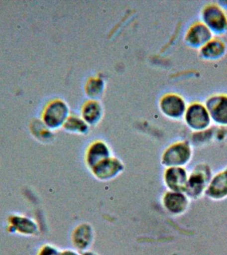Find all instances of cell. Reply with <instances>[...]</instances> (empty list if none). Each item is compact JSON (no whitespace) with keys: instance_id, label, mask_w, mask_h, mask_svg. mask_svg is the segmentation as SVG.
Segmentation results:
<instances>
[{"instance_id":"20","label":"cell","mask_w":227,"mask_h":255,"mask_svg":"<svg viewBox=\"0 0 227 255\" xmlns=\"http://www.w3.org/2000/svg\"><path fill=\"white\" fill-rule=\"evenodd\" d=\"M61 255H83V253L76 249H67L61 251Z\"/></svg>"},{"instance_id":"10","label":"cell","mask_w":227,"mask_h":255,"mask_svg":"<svg viewBox=\"0 0 227 255\" xmlns=\"http://www.w3.org/2000/svg\"><path fill=\"white\" fill-rule=\"evenodd\" d=\"M71 240L76 250L82 253L89 251L93 244V229L88 224L79 225L74 231Z\"/></svg>"},{"instance_id":"21","label":"cell","mask_w":227,"mask_h":255,"mask_svg":"<svg viewBox=\"0 0 227 255\" xmlns=\"http://www.w3.org/2000/svg\"><path fill=\"white\" fill-rule=\"evenodd\" d=\"M83 255H99L97 254V253L94 252V251H85V252L83 253Z\"/></svg>"},{"instance_id":"8","label":"cell","mask_w":227,"mask_h":255,"mask_svg":"<svg viewBox=\"0 0 227 255\" xmlns=\"http://www.w3.org/2000/svg\"><path fill=\"white\" fill-rule=\"evenodd\" d=\"M7 230L10 233L33 236L37 234L39 227L33 219L24 215L14 214L8 219Z\"/></svg>"},{"instance_id":"1","label":"cell","mask_w":227,"mask_h":255,"mask_svg":"<svg viewBox=\"0 0 227 255\" xmlns=\"http://www.w3.org/2000/svg\"><path fill=\"white\" fill-rule=\"evenodd\" d=\"M201 19L214 35H223L227 31V14L219 4L205 5L201 9Z\"/></svg>"},{"instance_id":"3","label":"cell","mask_w":227,"mask_h":255,"mask_svg":"<svg viewBox=\"0 0 227 255\" xmlns=\"http://www.w3.org/2000/svg\"><path fill=\"white\" fill-rule=\"evenodd\" d=\"M70 115V108L66 102L61 99L54 100L48 105L44 112V124L49 129L63 128Z\"/></svg>"},{"instance_id":"2","label":"cell","mask_w":227,"mask_h":255,"mask_svg":"<svg viewBox=\"0 0 227 255\" xmlns=\"http://www.w3.org/2000/svg\"><path fill=\"white\" fill-rule=\"evenodd\" d=\"M183 119L187 127L197 132L208 129L212 123L205 104L199 102H193L187 105Z\"/></svg>"},{"instance_id":"6","label":"cell","mask_w":227,"mask_h":255,"mask_svg":"<svg viewBox=\"0 0 227 255\" xmlns=\"http://www.w3.org/2000/svg\"><path fill=\"white\" fill-rule=\"evenodd\" d=\"M205 105L212 123L227 127V95L216 94L211 95L205 101Z\"/></svg>"},{"instance_id":"11","label":"cell","mask_w":227,"mask_h":255,"mask_svg":"<svg viewBox=\"0 0 227 255\" xmlns=\"http://www.w3.org/2000/svg\"><path fill=\"white\" fill-rule=\"evenodd\" d=\"M103 116V106L99 100L89 99L82 106L81 117L89 127L98 125Z\"/></svg>"},{"instance_id":"17","label":"cell","mask_w":227,"mask_h":255,"mask_svg":"<svg viewBox=\"0 0 227 255\" xmlns=\"http://www.w3.org/2000/svg\"><path fill=\"white\" fill-rule=\"evenodd\" d=\"M105 89V81L98 77H91L86 83L85 92L89 99L99 100Z\"/></svg>"},{"instance_id":"12","label":"cell","mask_w":227,"mask_h":255,"mask_svg":"<svg viewBox=\"0 0 227 255\" xmlns=\"http://www.w3.org/2000/svg\"><path fill=\"white\" fill-rule=\"evenodd\" d=\"M165 182L171 191L182 193L186 188V171L181 167H169L165 171Z\"/></svg>"},{"instance_id":"18","label":"cell","mask_w":227,"mask_h":255,"mask_svg":"<svg viewBox=\"0 0 227 255\" xmlns=\"http://www.w3.org/2000/svg\"><path fill=\"white\" fill-rule=\"evenodd\" d=\"M211 197L222 198L227 195V173L217 175L210 185L208 189Z\"/></svg>"},{"instance_id":"16","label":"cell","mask_w":227,"mask_h":255,"mask_svg":"<svg viewBox=\"0 0 227 255\" xmlns=\"http://www.w3.org/2000/svg\"><path fill=\"white\" fill-rule=\"evenodd\" d=\"M68 132L75 134H85L89 130V126L82 119L81 116L70 115L63 126Z\"/></svg>"},{"instance_id":"15","label":"cell","mask_w":227,"mask_h":255,"mask_svg":"<svg viewBox=\"0 0 227 255\" xmlns=\"http://www.w3.org/2000/svg\"><path fill=\"white\" fill-rule=\"evenodd\" d=\"M163 205L169 212L178 214L186 208L187 200L182 193L170 191L163 197Z\"/></svg>"},{"instance_id":"13","label":"cell","mask_w":227,"mask_h":255,"mask_svg":"<svg viewBox=\"0 0 227 255\" xmlns=\"http://www.w3.org/2000/svg\"><path fill=\"white\" fill-rule=\"evenodd\" d=\"M111 151L109 145L103 141L92 143L87 151V163L91 169L105 159L111 157Z\"/></svg>"},{"instance_id":"9","label":"cell","mask_w":227,"mask_h":255,"mask_svg":"<svg viewBox=\"0 0 227 255\" xmlns=\"http://www.w3.org/2000/svg\"><path fill=\"white\" fill-rule=\"evenodd\" d=\"M123 169L122 163L118 159L111 156L100 162L92 170L97 179L108 181L115 178Z\"/></svg>"},{"instance_id":"7","label":"cell","mask_w":227,"mask_h":255,"mask_svg":"<svg viewBox=\"0 0 227 255\" xmlns=\"http://www.w3.org/2000/svg\"><path fill=\"white\" fill-rule=\"evenodd\" d=\"M214 37L212 31L200 21L195 22L188 28L184 39L189 47L199 49Z\"/></svg>"},{"instance_id":"14","label":"cell","mask_w":227,"mask_h":255,"mask_svg":"<svg viewBox=\"0 0 227 255\" xmlns=\"http://www.w3.org/2000/svg\"><path fill=\"white\" fill-rule=\"evenodd\" d=\"M226 52V44L220 38L215 37L199 49L201 57L208 61L221 59Z\"/></svg>"},{"instance_id":"19","label":"cell","mask_w":227,"mask_h":255,"mask_svg":"<svg viewBox=\"0 0 227 255\" xmlns=\"http://www.w3.org/2000/svg\"><path fill=\"white\" fill-rule=\"evenodd\" d=\"M61 251L55 245L45 244L39 249L37 255H61Z\"/></svg>"},{"instance_id":"5","label":"cell","mask_w":227,"mask_h":255,"mask_svg":"<svg viewBox=\"0 0 227 255\" xmlns=\"http://www.w3.org/2000/svg\"><path fill=\"white\" fill-rule=\"evenodd\" d=\"M191 155L190 145L185 141H179L165 149L162 155V163L169 167H181L188 162Z\"/></svg>"},{"instance_id":"4","label":"cell","mask_w":227,"mask_h":255,"mask_svg":"<svg viewBox=\"0 0 227 255\" xmlns=\"http://www.w3.org/2000/svg\"><path fill=\"white\" fill-rule=\"evenodd\" d=\"M187 107L182 96L177 93L165 94L159 101V109L165 117L172 120L182 119Z\"/></svg>"}]
</instances>
